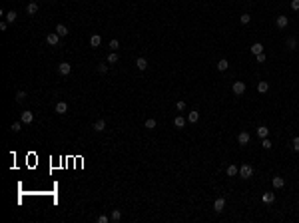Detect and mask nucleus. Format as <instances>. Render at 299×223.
Returning <instances> with one entry per match:
<instances>
[{
	"instance_id": "nucleus-18",
	"label": "nucleus",
	"mask_w": 299,
	"mask_h": 223,
	"mask_svg": "<svg viewBox=\"0 0 299 223\" xmlns=\"http://www.w3.org/2000/svg\"><path fill=\"white\" fill-rule=\"evenodd\" d=\"M92 128H94L96 132H104V129H106V121H104V120H98L94 125H92Z\"/></svg>"
},
{
	"instance_id": "nucleus-40",
	"label": "nucleus",
	"mask_w": 299,
	"mask_h": 223,
	"mask_svg": "<svg viewBox=\"0 0 299 223\" xmlns=\"http://www.w3.org/2000/svg\"><path fill=\"white\" fill-rule=\"evenodd\" d=\"M8 28V22H0V30H6Z\"/></svg>"
},
{
	"instance_id": "nucleus-12",
	"label": "nucleus",
	"mask_w": 299,
	"mask_h": 223,
	"mask_svg": "<svg viewBox=\"0 0 299 223\" xmlns=\"http://www.w3.org/2000/svg\"><path fill=\"white\" fill-rule=\"evenodd\" d=\"M261 199H263V203H273V201H275V193H273V191H265Z\"/></svg>"
},
{
	"instance_id": "nucleus-15",
	"label": "nucleus",
	"mask_w": 299,
	"mask_h": 223,
	"mask_svg": "<svg viewBox=\"0 0 299 223\" xmlns=\"http://www.w3.org/2000/svg\"><path fill=\"white\" fill-rule=\"evenodd\" d=\"M197 120H200V112L193 110V112H189V113H188V121H189V124H196Z\"/></svg>"
},
{
	"instance_id": "nucleus-21",
	"label": "nucleus",
	"mask_w": 299,
	"mask_h": 223,
	"mask_svg": "<svg viewBox=\"0 0 299 223\" xmlns=\"http://www.w3.org/2000/svg\"><path fill=\"white\" fill-rule=\"evenodd\" d=\"M186 117H184V116H178V117H176V120H174V125H176V128H184V125H186Z\"/></svg>"
},
{
	"instance_id": "nucleus-20",
	"label": "nucleus",
	"mask_w": 299,
	"mask_h": 223,
	"mask_svg": "<svg viewBox=\"0 0 299 223\" xmlns=\"http://www.w3.org/2000/svg\"><path fill=\"white\" fill-rule=\"evenodd\" d=\"M229 68V62L225 60V58H221L220 62H217V70H220V72H224V70H227Z\"/></svg>"
},
{
	"instance_id": "nucleus-39",
	"label": "nucleus",
	"mask_w": 299,
	"mask_h": 223,
	"mask_svg": "<svg viewBox=\"0 0 299 223\" xmlns=\"http://www.w3.org/2000/svg\"><path fill=\"white\" fill-rule=\"evenodd\" d=\"M98 223H108V215H100L98 217Z\"/></svg>"
},
{
	"instance_id": "nucleus-35",
	"label": "nucleus",
	"mask_w": 299,
	"mask_h": 223,
	"mask_svg": "<svg viewBox=\"0 0 299 223\" xmlns=\"http://www.w3.org/2000/svg\"><path fill=\"white\" fill-rule=\"evenodd\" d=\"M255 60H257V62H265V60H267V56H265V52L257 54V56H255Z\"/></svg>"
},
{
	"instance_id": "nucleus-30",
	"label": "nucleus",
	"mask_w": 299,
	"mask_h": 223,
	"mask_svg": "<svg viewBox=\"0 0 299 223\" xmlns=\"http://www.w3.org/2000/svg\"><path fill=\"white\" fill-rule=\"evenodd\" d=\"M116 62H118V54L116 52L108 54V64H116Z\"/></svg>"
},
{
	"instance_id": "nucleus-13",
	"label": "nucleus",
	"mask_w": 299,
	"mask_h": 223,
	"mask_svg": "<svg viewBox=\"0 0 299 223\" xmlns=\"http://www.w3.org/2000/svg\"><path fill=\"white\" fill-rule=\"evenodd\" d=\"M261 52H263V44H261V42L251 44V54H255V56H257V54H261Z\"/></svg>"
},
{
	"instance_id": "nucleus-2",
	"label": "nucleus",
	"mask_w": 299,
	"mask_h": 223,
	"mask_svg": "<svg viewBox=\"0 0 299 223\" xmlns=\"http://www.w3.org/2000/svg\"><path fill=\"white\" fill-rule=\"evenodd\" d=\"M231 90H233V94H235V96H241L243 92H245V84H243L241 80H237V82H233Z\"/></svg>"
},
{
	"instance_id": "nucleus-8",
	"label": "nucleus",
	"mask_w": 299,
	"mask_h": 223,
	"mask_svg": "<svg viewBox=\"0 0 299 223\" xmlns=\"http://www.w3.org/2000/svg\"><path fill=\"white\" fill-rule=\"evenodd\" d=\"M100 44H102V36H100V34H92L90 36V46H92V48H98Z\"/></svg>"
},
{
	"instance_id": "nucleus-29",
	"label": "nucleus",
	"mask_w": 299,
	"mask_h": 223,
	"mask_svg": "<svg viewBox=\"0 0 299 223\" xmlns=\"http://www.w3.org/2000/svg\"><path fill=\"white\" fill-rule=\"evenodd\" d=\"M271 145H273V144L269 141V137H263V140H261V148H263V149H271Z\"/></svg>"
},
{
	"instance_id": "nucleus-25",
	"label": "nucleus",
	"mask_w": 299,
	"mask_h": 223,
	"mask_svg": "<svg viewBox=\"0 0 299 223\" xmlns=\"http://www.w3.org/2000/svg\"><path fill=\"white\" fill-rule=\"evenodd\" d=\"M110 219H112V221H120V219H122V211H120V209H114L112 215H110Z\"/></svg>"
},
{
	"instance_id": "nucleus-6",
	"label": "nucleus",
	"mask_w": 299,
	"mask_h": 223,
	"mask_svg": "<svg viewBox=\"0 0 299 223\" xmlns=\"http://www.w3.org/2000/svg\"><path fill=\"white\" fill-rule=\"evenodd\" d=\"M249 140H251V137H249V133H247V132H241L237 136V144L239 145H247V144H249Z\"/></svg>"
},
{
	"instance_id": "nucleus-27",
	"label": "nucleus",
	"mask_w": 299,
	"mask_h": 223,
	"mask_svg": "<svg viewBox=\"0 0 299 223\" xmlns=\"http://www.w3.org/2000/svg\"><path fill=\"white\" fill-rule=\"evenodd\" d=\"M287 48L289 50H295L297 48V40H295V38H287Z\"/></svg>"
},
{
	"instance_id": "nucleus-24",
	"label": "nucleus",
	"mask_w": 299,
	"mask_h": 223,
	"mask_svg": "<svg viewBox=\"0 0 299 223\" xmlns=\"http://www.w3.org/2000/svg\"><path fill=\"white\" fill-rule=\"evenodd\" d=\"M4 16H6V22H10V24H12V22H14V20H16V18H18V14H16V12H14V10H10V12H6V14H4Z\"/></svg>"
},
{
	"instance_id": "nucleus-22",
	"label": "nucleus",
	"mask_w": 299,
	"mask_h": 223,
	"mask_svg": "<svg viewBox=\"0 0 299 223\" xmlns=\"http://www.w3.org/2000/svg\"><path fill=\"white\" fill-rule=\"evenodd\" d=\"M227 175H229V177H235V175H239V167L227 165Z\"/></svg>"
},
{
	"instance_id": "nucleus-5",
	"label": "nucleus",
	"mask_w": 299,
	"mask_h": 223,
	"mask_svg": "<svg viewBox=\"0 0 299 223\" xmlns=\"http://www.w3.org/2000/svg\"><path fill=\"white\" fill-rule=\"evenodd\" d=\"M58 72H60L62 76H68L70 72H72V66H70L68 62H62V64L58 66Z\"/></svg>"
},
{
	"instance_id": "nucleus-37",
	"label": "nucleus",
	"mask_w": 299,
	"mask_h": 223,
	"mask_svg": "<svg viewBox=\"0 0 299 223\" xmlns=\"http://www.w3.org/2000/svg\"><path fill=\"white\" fill-rule=\"evenodd\" d=\"M291 144H293V149H295V151H299V137H293V141H291Z\"/></svg>"
},
{
	"instance_id": "nucleus-14",
	"label": "nucleus",
	"mask_w": 299,
	"mask_h": 223,
	"mask_svg": "<svg viewBox=\"0 0 299 223\" xmlns=\"http://www.w3.org/2000/svg\"><path fill=\"white\" fill-rule=\"evenodd\" d=\"M271 183H273V187H275V189H281V187L285 185V179L277 175V177H273V181H271Z\"/></svg>"
},
{
	"instance_id": "nucleus-34",
	"label": "nucleus",
	"mask_w": 299,
	"mask_h": 223,
	"mask_svg": "<svg viewBox=\"0 0 299 223\" xmlns=\"http://www.w3.org/2000/svg\"><path fill=\"white\" fill-rule=\"evenodd\" d=\"M120 48V42L118 40H110V50H118Z\"/></svg>"
},
{
	"instance_id": "nucleus-19",
	"label": "nucleus",
	"mask_w": 299,
	"mask_h": 223,
	"mask_svg": "<svg viewBox=\"0 0 299 223\" xmlns=\"http://www.w3.org/2000/svg\"><path fill=\"white\" fill-rule=\"evenodd\" d=\"M136 66H138V70H146V68H148V60H146V58H138Z\"/></svg>"
},
{
	"instance_id": "nucleus-23",
	"label": "nucleus",
	"mask_w": 299,
	"mask_h": 223,
	"mask_svg": "<svg viewBox=\"0 0 299 223\" xmlns=\"http://www.w3.org/2000/svg\"><path fill=\"white\" fill-rule=\"evenodd\" d=\"M56 32L60 36H66V34H68V26H66V24H58V26H56Z\"/></svg>"
},
{
	"instance_id": "nucleus-38",
	"label": "nucleus",
	"mask_w": 299,
	"mask_h": 223,
	"mask_svg": "<svg viewBox=\"0 0 299 223\" xmlns=\"http://www.w3.org/2000/svg\"><path fill=\"white\" fill-rule=\"evenodd\" d=\"M291 10H299V0H291Z\"/></svg>"
},
{
	"instance_id": "nucleus-9",
	"label": "nucleus",
	"mask_w": 299,
	"mask_h": 223,
	"mask_svg": "<svg viewBox=\"0 0 299 223\" xmlns=\"http://www.w3.org/2000/svg\"><path fill=\"white\" fill-rule=\"evenodd\" d=\"M275 24H277V28H287V24H289V18H287V16H277Z\"/></svg>"
},
{
	"instance_id": "nucleus-33",
	"label": "nucleus",
	"mask_w": 299,
	"mask_h": 223,
	"mask_svg": "<svg viewBox=\"0 0 299 223\" xmlns=\"http://www.w3.org/2000/svg\"><path fill=\"white\" fill-rule=\"evenodd\" d=\"M239 20H241V24H249L251 16H249V14H241V18H239Z\"/></svg>"
},
{
	"instance_id": "nucleus-4",
	"label": "nucleus",
	"mask_w": 299,
	"mask_h": 223,
	"mask_svg": "<svg viewBox=\"0 0 299 223\" xmlns=\"http://www.w3.org/2000/svg\"><path fill=\"white\" fill-rule=\"evenodd\" d=\"M20 121H22V124H32V121H34V113L32 112H22V116H20Z\"/></svg>"
},
{
	"instance_id": "nucleus-16",
	"label": "nucleus",
	"mask_w": 299,
	"mask_h": 223,
	"mask_svg": "<svg viewBox=\"0 0 299 223\" xmlns=\"http://www.w3.org/2000/svg\"><path fill=\"white\" fill-rule=\"evenodd\" d=\"M267 90H269V84L265 82V80H261V82L257 84V92H259V94H265Z\"/></svg>"
},
{
	"instance_id": "nucleus-26",
	"label": "nucleus",
	"mask_w": 299,
	"mask_h": 223,
	"mask_svg": "<svg viewBox=\"0 0 299 223\" xmlns=\"http://www.w3.org/2000/svg\"><path fill=\"white\" fill-rule=\"evenodd\" d=\"M24 100H26V92H24V90H20V92H16V102H20V104H22V102H24Z\"/></svg>"
},
{
	"instance_id": "nucleus-1",
	"label": "nucleus",
	"mask_w": 299,
	"mask_h": 223,
	"mask_svg": "<svg viewBox=\"0 0 299 223\" xmlns=\"http://www.w3.org/2000/svg\"><path fill=\"white\" fill-rule=\"evenodd\" d=\"M251 175H253V167H251L249 163H243V165L239 167V177H241V179H249Z\"/></svg>"
},
{
	"instance_id": "nucleus-31",
	"label": "nucleus",
	"mask_w": 299,
	"mask_h": 223,
	"mask_svg": "<svg viewBox=\"0 0 299 223\" xmlns=\"http://www.w3.org/2000/svg\"><path fill=\"white\" fill-rule=\"evenodd\" d=\"M10 129H12V132H20V129H22V121H14Z\"/></svg>"
},
{
	"instance_id": "nucleus-36",
	"label": "nucleus",
	"mask_w": 299,
	"mask_h": 223,
	"mask_svg": "<svg viewBox=\"0 0 299 223\" xmlns=\"http://www.w3.org/2000/svg\"><path fill=\"white\" fill-rule=\"evenodd\" d=\"M98 72H100V74H106V72H108V66H106V64H100V66H98Z\"/></svg>"
},
{
	"instance_id": "nucleus-3",
	"label": "nucleus",
	"mask_w": 299,
	"mask_h": 223,
	"mask_svg": "<svg viewBox=\"0 0 299 223\" xmlns=\"http://www.w3.org/2000/svg\"><path fill=\"white\" fill-rule=\"evenodd\" d=\"M213 209H216L217 213H221L225 209V199H224V197H217V199L213 201Z\"/></svg>"
},
{
	"instance_id": "nucleus-28",
	"label": "nucleus",
	"mask_w": 299,
	"mask_h": 223,
	"mask_svg": "<svg viewBox=\"0 0 299 223\" xmlns=\"http://www.w3.org/2000/svg\"><path fill=\"white\" fill-rule=\"evenodd\" d=\"M146 129H154L156 128V120H154V117H150V120H146Z\"/></svg>"
},
{
	"instance_id": "nucleus-11",
	"label": "nucleus",
	"mask_w": 299,
	"mask_h": 223,
	"mask_svg": "<svg viewBox=\"0 0 299 223\" xmlns=\"http://www.w3.org/2000/svg\"><path fill=\"white\" fill-rule=\"evenodd\" d=\"M36 12H38V4H36V2H28V4H26V14L34 16Z\"/></svg>"
},
{
	"instance_id": "nucleus-17",
	"label": "nucleus",
	"mask_w": 299,
	"mask_h": 223,
	"mask_svg": "<svg viewBox=\"0 0 299 223\" xmlns=\"http://www.w3.org/2000/svg\"><path fill=\"white\" fill-rule=\"evenodd\" d=\"M257 136L261 137V140H263V137H267V136H269V128H265V125H259V128H257Z\"/></svg>"
},
{
	"instance_id": "nucleus-32",
	"label": "nucleus",
	"mask_w": 299,
	"mask_h": 223,
	"mask_svg": "<svg viewBox=\"0 0 299 223\" xmlns=\"http://www.w3.org/2000/svg\"><path fill=\"white\" fill-rule=\"evenodd\" d=\"M176 110H178V112H184V110H186V102H182V100H180V102H176Z\"/></svg>"
},
{
	"instance_id": "nucleus-10",
	"label": "nucleus",
	"mask_w": 299,
	"mask_h": 223,
	"mask_svg": "<svg viewBox=\"0 0 299 223\" xmlns=\"http://www.w3.org/2000/svg\"><path fill=\"white\" fill-rule=\"evenodd\" d=\"M54 110H56V113H60V116H62V113L68 112V104H66V102H58Z\"/></svg>"
},
{
	"instance_id": "nucleus-7",
	"label": "nucleus",
	"mask_w": 299,
	"mask_h": 223,
	"mask_svg": "<svg viewBox=\"0 0 299 223\" xmlns=\"http://www.w3.org/2000/svg\"><path fill=\"white\" fill-rule=\"evenodd\" d=\"M60 34H58V32H52V34H48V38H46V42H48L50 46H56L58 44V40H60Z\"/></svg>"
}]
</instances>
